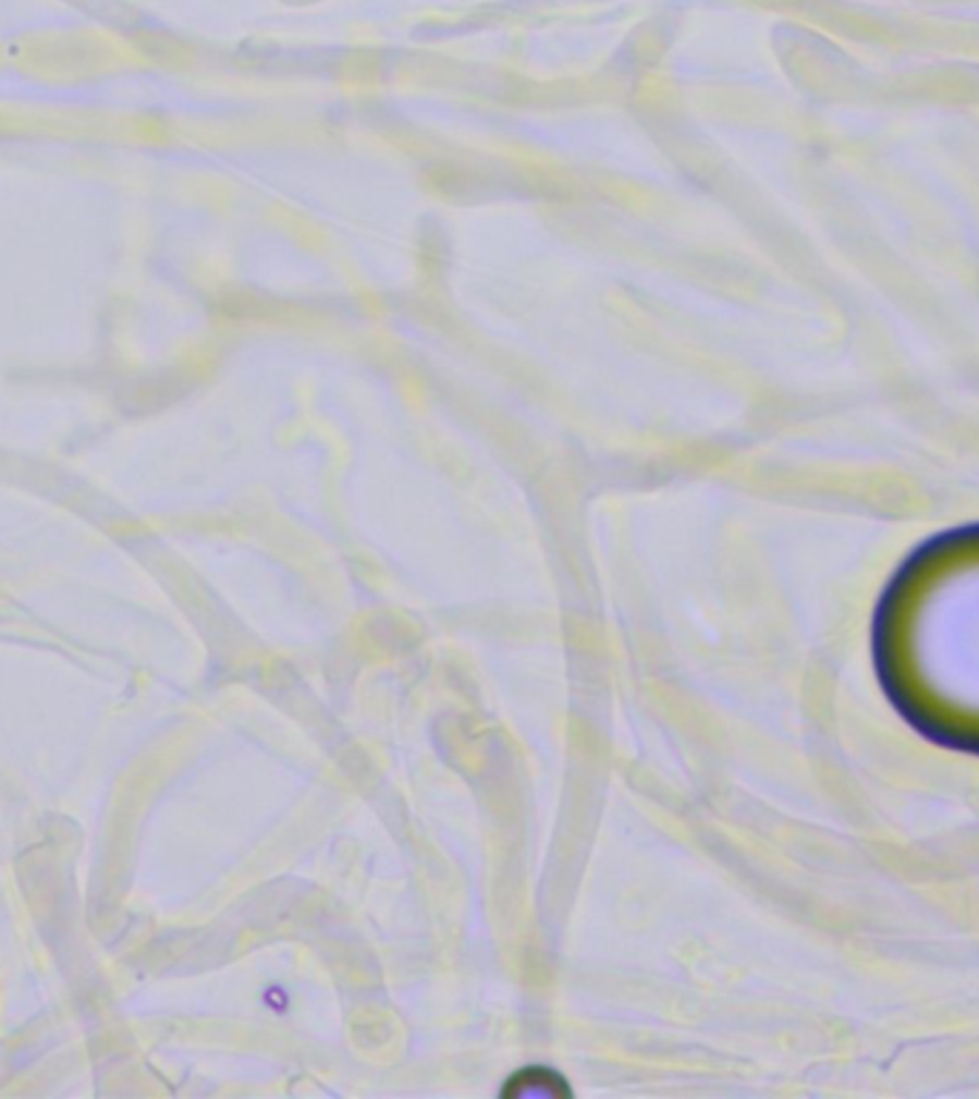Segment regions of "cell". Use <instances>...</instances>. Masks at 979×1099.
<instances>
[{
	"mask_svg": "<svg viewBox=\"0 0 979 1099\" xmlns=\"http://www.w3.org/2000/svg\"><path fill=\"white\" fill-rule=\"evenodd\" d=\"M888 699L926 738L979 756V527L910 555L873 619Z\"/></svg>",
	"mask_w": 979,
	"mask_h": 1099,
	"instance_id": "obj_1",
	"label": "cell"
}]
</instances>
